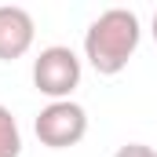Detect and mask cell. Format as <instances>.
Masks as SVG:
<instances>
[{
	"instance_id": "obj_1",
	"label": "cell",
	"mask_w": 157,
	"mask_h": 157,
	"mask_svg": "<svg viewBox=\"0 0 157 157\" xmlns=\"http://www.w3.org/2000/svg\"><path fill=\"white\" fill-rule=\"evenodd\" d=\"M139 15L128 7H110L84 29V59L99 77H117L139 51Z\"/></svg>"
},
{
	"instance_id": "obj_2",
	"label": "cell",
	"mask_w": 157,
	"mask_h": 157,
	"mask_svg": "<svg viewBox=\"0 0 157 157\" xmlns=\"http://www.w3.org/2000/svg\"><path fill=\"white\" fill-rule=\"evenodd\" d=\"M77 84H80V59L73 48L51 44L33 59V88L40 95H48L51 102L70 99Z\"/></svg>"
},
{
	"instance_id": "obj_3",
	"label": "cell",
	"mask_w": 157,
	"mask_h": 157,
	"mask_svg": "<svg viewBox=\"0 0 157 157\" xmlns=\"http://www.w3.org/2000/svg\"><path fill=\"white\" fill-rule=\"evenodd\" d=\"M33 132H37L40 146H48V150H70V146H77L88 135V110L80 102H73V99L48 102L37 113V121H33Z\"/></svg>"
},
{
	"instance_id": "obj_4",
	"label": "cell",
	"mask_w": 157,
	"mask_h": 157,
	"mask_svg": "<svg viewBox=\"0 0 157 157\" xmlns=\"http://www.w3.org/2000/svg\"><path fill=\"white\" fill-rule=\"evenodd\" d=\"M37 37V26H33V15L26 7H15V4H4L0 7V62H15L22 59Z\"/></svg>"
},
{
	"instance_id": "obj_5",
	"label": "cell",
	"mask_w": 157,
	"mask_h": 157,
	"mask_svg": "<svg viewBox=\"0 0 157 157\" xmlns=\"http://www.w3.org/2000/svg\"><path fill=\"white\" fill-rule=\"evenodd\" d=\"M0 157H22V132L7 106H0Z\"/></svg>"
},
{
	"instance_id": "obj_6",
	"label": "cell",
	"mask_w": 157,
	"mask_h": 157,
	"mask_svg": "<svg viewBox=\"0 0 157 157\" xmlns=\"http://www.w3.org/2000/svg\"><path fill=\"white\" fill-rule=\"evenodd\" d=\"M113 157H157L154 146H146V143H124Z\"/></svg>"
},
{
	"instance_id": "obj_7",
	"label": "cell",
	"mask_w": 157,
	"mask_h": 157,
	"mask_svg": "<svg viewBox=\"0 0 157 157\" xmlns=\"http://www.w3.org/2000/svg\"><path fill=\"white\" fill-rule=\"evenodd\" d=\"M150 33H154V44H157V11H154V29Z\"/></svg>"
}]
</instances>
